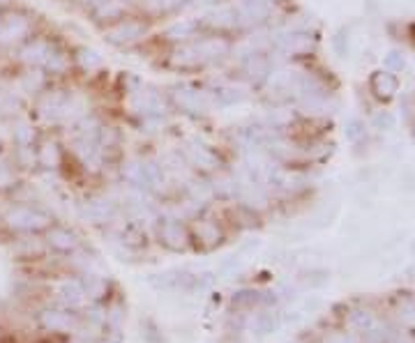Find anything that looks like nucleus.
<instances>
[{"label": "nucleus", "mask_w": 415, "mask_h": 343, "mask_svg": "<svg viewBox=\"0 0 415 343\" xmlns=\"http://www.w3.org/2000/svg\"><path fill=\"white\" fill-rule=\"evenodd\" d=\"M67 64H70L67 55H62V53H58V51H53V55L49 58V62L44 64V67L49 69L51 74H60V72L67 69Z\"/></svg>", "instance_id": "6ab92c4d"}, {"label": "nucleus", "mask_w": 415, "mask_h": 343, "mask_svg": "<svg viewBox=\"0 0 415 343\" xmlns=\"http://www.w3.org/2000/svg\"><path fill=\"white\" fill-rule=\"evenodd\" d=\"M46 242H49L51 249H55V252H60V254H74L79 249V237L62 226L46 228Z\"/></svg>", "instance_id": "423d86ee"}, {"label": "nucleus", "mask_w": 415, "mask_h": 343, "mask_svg": "<svg viewBox=\"0 0 415 343\" xmlns=\"http://www.w3.org/2000/svg\"><path fill=\"white\" fill-rule=\"evenodd\" d=\"M194 233H197L199 242H203L208 249L221 242V233H219V228H217L215 221H208V219L197 221V226H194Z\"/></svg>", "instance_id": "1a4fd4ad"}, {"label": "nucleus", "mask_w": 415, "mask_h": 343, "mask_svg": "<svg viewBox=\"0 0 415 343\" xmlns=\"http://www.w3.org/2000/svg\"><path fill=\"white\" fill-rule=\"evenodd\" d=\"M14 141L18 143V147L23 145H33V129L28 123H16L14 125Z\"/></svg>", "instance_id": "a211bd4d"}, {"label": "nucleus", "mask_w": 415, "mask_h": 343, "mask_svg": "<svg viewBox=\"0 0 415 343\" xmlns=\"http://www.w3.org/2000/svg\"><path fill=\"white\" fill-rule=\"evenodd\" d=\"M280 325V318H277V313L267 311V313H261V316L256 318V332L258 334H272Z\"/></svg>", "instance_id": "2eb2a0df"}, {"label": "nucleus", "mask_w": 415, "mask_h": 343, "mask_svg": "<svg viewBox=\"0 0 415 343\" xmlns=\"http://www.w3.org/2000/svg\"><path fill=\"white\" fill-rule=\"evenodd\" d=\"M53 44L49 40H28L21 49V60L26 64H35V67H44L53 55Z\"/></svg>", "instance_id": "39448f33"}, {"label": "nucleus", "mask_w": 415, "mask_h": 343, "mask_svg": "<svg viewBox=\"0 0 415 343\" xmlns=\"http://www.w3.org/2000/svg\"><path fill=\"white\" fill-rule=\"evenodd\" d=\"M83 291H86V295H90V298H99V295L106 291V281L90 274L86 276V281H83Z\"/></svg>", "instance_id": "f3484780"}, {"label": "nucleus", "mask_w": 415, "mask_h": 343, "mask_svg": "<svg viewBox=\"0 0 415 343\" xmlns=\"http://www.w3.org/2000/svg\"><path fill=\"white\" fill-rule=\"evenodd\" d=\"M12 3H14V0H0V9H3V7H9Z\"/></svg>", "instance_id": "4be33fe9"}, {"label": "nucleus", "mask_w": 415, "mask_h": 343, "mask_svg": "<svg viewBox=\"0 0 415 343\" xmlns=\"http://www.w3.org/2000/svg\"><path fill=\"white\" fill-rule=\"evenodd\" d=\"M157 237H160V242L166 249H171V252H184V249L189 247L187 230H184V226L175 219L160 221V226H157Z\"/></svg>", "instance_id": "7ed1b4c3"}, {"label": "nucleus", "mask_w": 415, "mask_h": 343, "mask_svg": "<svg viewBox=\"0 0 415 343\" xmlns=\"http://www.w3.org/2000/svg\"><path fill=\"white\" fill-rule=\"evenodd\" d=\"M258 302H263V298H261V293H256V291H238L233 293V298H231V304H233L236 309H249Z\"/></svg>", "instance_id": "ddd939ff"}, {"label": "nucleus", "mask_w": 415, "mask_h": 343, "mask_svg": "<svg viewBox=\"0 0 415 343\" xmlns=\"http://www.w3.org/2000/svg\"><path fill=\"white\" fill-rule=\"evenodd\" d=\"M23 81H26V86L31 88L33 92H37L44 86V74L42 72H28L23 77Z\"/></svg>", "instance_id": "aec40b11"}, {"label": "nucleus", "mask_w": 415, "mask_h": 343, "mask_svg": "<svg viewBox=\"0 0 415 343\" xmlns=\"http://www.w3.org/2000/svg\"><path fill=\"white\" fill-rule=\"evenodd\" d=\"M267 9H270L267 0H243V3L236 7V21L249 23V26L256 21H263L267 16Z\"/></svg>", "instance_id": "0eeeda50"}, {"label": "nucleus", "mask_w": 415, "mask_h": 343, "mask_svg": "<svg viewBox=\"0 0 415 343\" xmlns=\"http://www.w3.org/2000/svg\"><path fill=\"white\" fill-rule=\"evenodd\" d=\"M199 28V23L194 21H182V23H175L173 28H169V37H173V40H184V37H192L194 30Z\"/></svg>", "instance_id": "dca6fc26"}, {"label": "nucleus", "mask_w": 415, "mask_h": 343, "mask_svg": "<svg viewBox=\"0 0 415 343\" xmlns=\"http://www.w3.org/2000/svg\"><path fill=\"white\" fill-rule=\"evenodd\" d=\"M83 298H86V291H83V286L79 281H67L62 283L60 288V300L67 304V307H79V304L83 302Z\"/></svg>", "instance_id": "f8f14e48"}, {"label": "nucleus", "mask_w": 415, "mask_h": 343, "mask_svg": "<svg viewBox=\"0 0 415 343\" xmlns=\"http://www.w3.org/2000/svg\"><path fill=\"white\" fill-rule=\"evenodd\" d=\"M35 157L42 166H46V169H55V166L60 164V147L55 141H44L40 147H37Z\"/></svg>", "instance_id": "9b49d317"}, {"label": "nucleus", "mask_w": 415, "mask_h": 343, "mask_svg": "<svg viewBox=\"0 0 415 343\" xmlns=\"http://www.w3.org/2000/svg\"><path fill=\"white\" fill-rule=\"evenodd\" d=\"M40 325L49 332H67L77 325V316L70 311L60 309H46L40 313Z\"/></svg>", "instance_id": "6e6552de"}, {"label": "nucleus", "mask_w": 415, "mask_h": 343, "mask_svg": "<svg viewBox=\"0 0 415 343\" xmlns=\"http://www.w3.org/2000/svg\"><path fill=\"white\" fill-rule=\"evenodd\" d=\"M5 224L12 230H21V233H40L46 230L51 224V217L42 212L40 208L33 206H12L5 212Z\"/></svg>", "instance_id": "f257e3e1"}, {"label": "nucleus", "mask_w": 415, "mask_h": 343, "mask_svg": "<svg viewBox=\"0 0 415 343\" xmlns=\"http://www.w3.org/2000/svg\"><path fill=\"white\" fill-rule=\"evenodd\" d=\"M12 184H14V173H12V169H9L7 164L0 162V189L12 187Z\"/></svg>", "instance_id": "412c9836"}, {"label": "nucleus", "mask_w": 415, "mask_h": 343, "mask_svg": "<svg viewBox=\"0 0 415 343\" xmlns=\"http://www.w3.org/2000/svg\"><path fill=\"white\" fill-rule=\"evenodd\" d=\"M31 30H33L31 18L23 14H9L7 18H0V44L3 46L21 44L31 37Z\"/></svg>", "instance_id": "f03ea898"}, {"label": "nucleus", "mask_w": 415, "mask_h": 343, "mask_svg": "<svg viewBox=\"0 0 415 343\" xmlns=\"http://www.w3.org/2000/svg\"><path fill=\"white\" fill-rule=\"evenodd\" d=\"M189 159L197 164L199 169H206V171H212V169H217L219 166L217 154L206 145H192L189 147Z\"/></svg>", "instance_id": "9d476101"}, {"label": "nucleus", "mask_w": 415, "mask_h": 343, "mask_svg": "<svg viewBox=\"0 0 415 343\" xmlns=\"http://www.w3.org/2000/svg\"><path fill=\"white\" fill-rule=\"evenodd\" d=\"M104 35L114 44H132L145 35V26L136 18H125V21H116L111 28H106Z\"/></svg>", "instance_id": "20e7f679"}, {"label": "nucleus", "mask_w": 415, "mask_h": 343, "mask_svg": "<svg viewBox=\"0 0 415 343\" xmlns=\"http://www.w3.org/2000/svg\"><path fill=\"white\" fill-rule=\"evenodd\" d=\"M173 97H175V101H178V106L184 108V111H199V108H201V97H199V92L178 90Z\"/></svg>", "instance_id": "4468645a"}]
</instances>
